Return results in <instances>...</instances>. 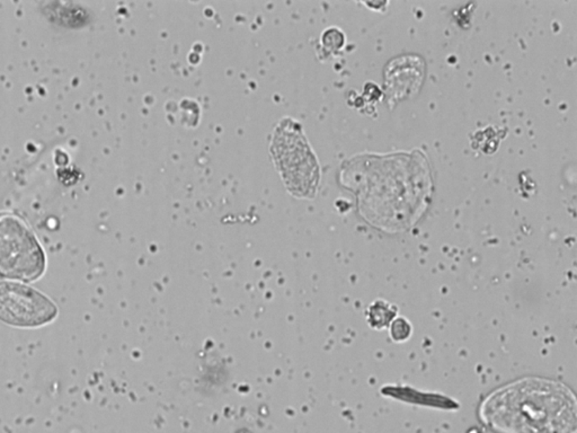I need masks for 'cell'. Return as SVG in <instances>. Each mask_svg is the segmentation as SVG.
Returning a JSON list of instances; mask_svg holds the SVG:
<instances>
[{"mask_svg": "<svg viewBox=\"0 0 577 433\" xmlns=\"http://www.w3.org/2000/svg\"><path fill=\"white\" fill-rule=\"evenodd\" d=\"M396 312L397 310L395 307L388 304L386 301L376 300L368 310L369 324L376 329H384L394 321Z\"/></svg>", "mask_w": 577, "mask_h": 433, "instance_id": "obj_5", "label": "cell"}, {"mask_svg": "<svg viewBox=\"0 0 577 433\" xmlns=\"http://www.w3.org/2000/svg\"><path fill=\"white\" fill-rule=\"evenodd\" d=\"M58 307L47 295L20 282H0V321L11 327L35 329L54 322Z\"/></svg>", "mask_w": 577, "mask_h": 433, "instance_id": "obj_4", "label": "cell"}, {"mask_svg": "<svg viewBox=\"0 0 577 433\" xmlns=\"http://www.w3.org/2000/svg\"><path fill=\"white\" fill-rule=\"evenodd\" d=\"M45 267L44 250L25 222L14 214H0V276L35 281Z\"/></svg>", "mask_w": 577, "mask_h": 433, "instance_id": "obj_2", "label": "cell"}, {"mask_svg": "<svg viewBox=\"0 0 577 433\" xmlns=\"http://www.w3.org/2000/svg\"><path fill=\"white\" fill-rule=\"evenodd\" d=\"M412 327L407 319L398 317L390 323V335L396 342H403L411 336Z\"/></svg>", "mask_w": 577, "mask_h": 433, "instance_id": "obj_6", "label": "cell"}, {"mask_svg": "<svg viewBox=\"0 0 577 433\" xmlns=\"http://www.w3.org/2000/svg\"><path fill=\"white\" fill-rule=\"evenodd\" d=\"M273 152L288 190L310 197L318 182V165L301 129L291 120L282 122L277 129Z\"/></svg>", "mask_w": 577, "mask_h": 433, "instance_id": "obj_3", "label": "cell"}, {"mask_svg": "<svg viewBox=\"0 0 577 433\" xmlns=\"http://www.w3.org/2000/svg\"><path fill=\"white\" fill-rule=\"evenodd\" d=\"M480 417L497 433H576V400L555 380L524 378L503 386L482 403Z\"/></svg>", "mask_w": 577, "mask_h": 433, "instance_id": "obj_1", "label": "cell"}]
</instances>
